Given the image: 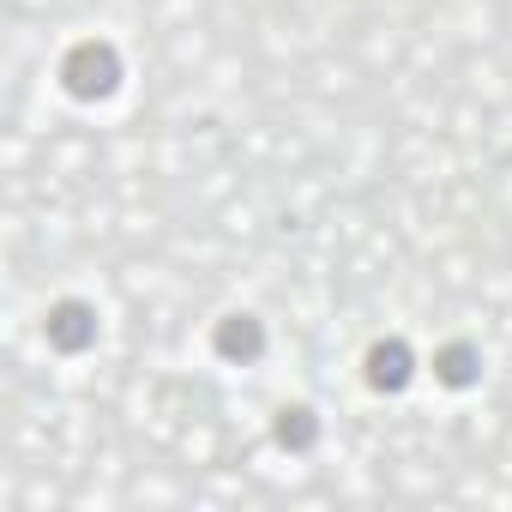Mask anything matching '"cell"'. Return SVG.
Masks as SVG:
<instances>
[{
  "label": "cell",
  "mask_w": 512,
  "mask_h": 512,
  "mask_svg": "<svg viewBox=\"0 0 512 512\" xmlns=\"http://www.w3.org/2000/svg\"><path fill=\"white\" fill-rule=\"evenodd\" d=\"M272 434H278L284 452H314L320 446V410L314 404H284L272 416Z\"/></svg>",
  "instance_id": "6"
},
{
  "label": "cell",
  "mask_w": 512,
  "mask_h": 512,
  "mask_svg": "<svg viewBox=\"0 0 512 512\" xmlns=\"http://www.w3.org/2000/svg\"><path fill=\"white\" fill-rule=\"evenodd\" d=\"M434 380H440V386H452V392L476 386V380H482V350H476L470 338L440 344V350H434Z\"/></svg>",
  "instance_id": "5"
},
{
  "label": "cell",
  "mask_w": 512,
  "mask_h": 512,
  "mask_svg": "<svg viewBox=\"0 0 512 512\" xmlns=\"http://www.w3.org/2000/svg\"><path fill=\"white\" fill-rule=\"evenodd\" d=\"M416 350L404 344V338H374L368 350H362V380L374 386V392H404L410 380H416Z\"/></svg>",
  "instance_id": "3"
},
{
  "label": "cell",
  "mask_w": 512,
  "mask_h": 512,
  "mask_svg": "<svg viewBox=\"0 0 512 512\" xmlns=\"http://www.w3.org/2000/svg\"><path fill=\"white\" fill-rule=\"evenodd\" d=\"M61 91L79 97V103H97V97H115L121 85V49L109 37H79L67 55H61Z\"/></svg>",
  "instance_id": "1"
},
{
  "label": "cell",
  "mask_w": 512,
  "mask_h": 512,
  "mask_svg": "<svg viewBox=\"0 0 512 512\" xmlns=\"http://www.w3.org/2000/svg\"><path fill=\"white\" fill-rule=\"evenodd\" d=\"M211 350L223 356V362H260L266 356V326H260V314H223L217 320V332H211Z\"/></svg>",
  "instance_id": "4"
},
{
  "label": "cell",
  "mask_w": 512,
  "mask_h": 512,
  "mask_svg": "<svg viewBox=\"0 0 512 512\" xmlns=\"http://www.w3.org/2000/svg\"><path fill=\"white\" fill-rule=\"evenodd\" d=\"M43 338H49L61 356L91 350V344H97V308H91V302H79V296H61V302L43 314Z\"/></svg>",
  "instance_id": "2"
}]
</instances>
